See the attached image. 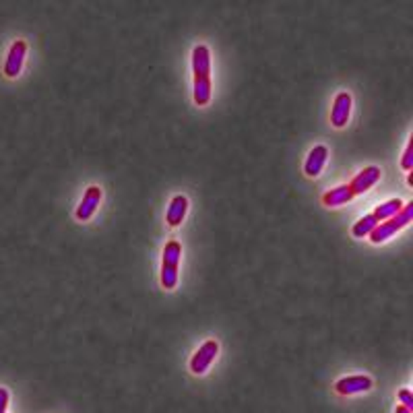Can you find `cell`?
Returning <instances> with one entry per match:
<instances>
[{"instance_id": "obj_1", "label": "cell", "mask_w": 413, "mask_h": 413, "mask_svg": "<svg viewBox=\"0 0 413 413\" xmlns=\"http://www.w3.org/2000/svg\"><path fill=\"white\" fill-rule=\"evenodd\" d=\"M192 100L197 105L211 102V52L205 44L192 48Z\"/></svg>"}, {"instance_id": "obj_2", "label": "cell", "mask_w": 413, "mask_h": 413, "mask_svg": "<svg viewBox=\"0 0 413 413\" xmlns=\"http://www.w3.org/2000/svg\"><path fill=\"white\" fill-rule=\"evenodd\" d=\"M180 261H182V244L178 240L166 242V248L162 252V273H159L164 289H173L178 285Z\"/></svg>"}, {"instance_id": "obj_3", "label": "cell", "mask_w": 413, "mask_h": 413, "mask_svg": "<svg viewBox=\"0 0 413 413\" xmlns=\"http://www.w3.org/2000/svg\"><path fill=\"white\" fill-rule=\"evenodd\" d=\"M413 217V203H407V205H403V209L395 215V217H391V219H386V221H380L379 225L370 232V242L372 244H382V242L391 240L397 232H401L403 228H407L409 225V221H412Z\"/></svg>"}, {"instance_id": "obj_4", "label": "cell", "mask_w": 413, "mask_h": 413, "mask_svg": "<svg viewBox=\"0 0 413 413\" xmlns=\"http://www.w3.org/2000/svg\"><path fill=\"white\" fill-rule=\"evenodd\" d=\"M217 353H219V343H217L215 339L205 341V343L195 351V355H192V360H190V372L197 374V376L205 374L206 370L211 368V364L215 362Z\"/></svg>"}, {"instance_id": "obj_5", "label": "cell", "mask_w": 413, "mask_h": 413, "mask_svg": "<svg viewBox=\"0 0 413 413\" xmlns=\"http://www.w3.org/2000/svg\"><path fill=\"white\" fill-rule=\"evenodd\" d=\"M25 56H27V44L23 39L13 41V46L8 48V54L4 58V67H2L4 77H8V79L19 77V72L23 70V65H25Z\"/></svg>"}, {"instance_id": "obj_6", "label": "cell", "mask_w": 413, "mask_h": 413, "mask_svg": "<svg viewBox=\"0 0 413 413\" xmlns=\"http://www.w3.org/2000/svg\"><path fill=\"white\" fill-rule=\"evenodd\" d=\"M374 386V380L366 374H353V376H343L335 382V393L341 397H351V395H360L366 393Z\"/></svg>"}, {"instance_id": "obj_7", "label": "cell", "mask_w": 413, "mask_h": 413, "mask_svg": "<svg viewBox=\"0 0 413 413\" xmlns=\"http://www.w3.org/2000/svg\"><path fill=\"white\" fill-rule=\"evenodd\" d=\"M102 188L100 186H89L85 190V195H83L79 206H77V211H74V217L79 221H89L96 215V211L100 209V205H102Z\"/></svg>"}, {"instance_id": "obj_8", "label": "cell", "mask_w": 413, "mask_h": 413, "mask_svg": "<svg viewBox=\"0 0 413 413\" xmlns=\"http://www.w3.org/2000/svg\"><path fill=\"white\" fill-rule=\"evenodd\" d=\"M351 105H353V98L351 93L347 91H341L335 102H333V107H331V124L335 129H345L347 122H349V116H351Z\"/></svg>"}, {"instance_id": "obj_9", "label": "cell", "mask_w": 413, "mask_h": 413, "mask_svg": "<svg viewBox=\"0 0 413 413\" xmlns=\"http://www.w3.org/2000/svg\"><path fill=\"white\" fill-rule=\"evenodd\" d=\"M380 172L379 166H368V168H364L360 173H355L353 176V180L347 184L349 188H351V192H353V197H358V195H364V192H368L376 182L380 180Z\"/></svg>"}, {"instance_id": "obj_10", "label": "cell", "mask_w": 413, "mask_h": 413, "mask_svg": "<svg viewBox=\"0 0 413 413\" xmlns=\"http://www.w3.org/2000/svg\"><path fill=\"white\" fill-rule=\"evenodd\" d=\"M329 162V147L327 145H316L314 149H310V153L306 155V162H304V173L308 178H316L320 176L324 166Z\"/></svg>"}, {"instance_id": "obj_11", "label": "cell", "mask_w": 413, "mask_h": 413, "mask_svg": "<svg viewBox=\"0 0 413 413\" xmlns=\"http://www.w3.org/2000/svg\"><path fill=\"white\" fill-rule=\"evenodd\" d=\"M186 211H188V199L184 195H176L170 205H168V211H166V221L170 228H178L182 225L184 217H186Z\"/></svg>"}, {"instance_id": "obj_12", "label": "cell", "mask_w": 413, "mask_h": 413, "mask_svg": "<svg viewBox=\"0 0 413 413\" xmlns=\"http://www.w3.org/2000/svg\"><path fill=\"white\" fill-rule=\"evenodd\" d=\"M355 197H353V192H351V188L347 186V184H341V186H337V188H333V190H327L324 195H322V203L327 206H341L347 205L349 201H353Z\"/></svg>"}, {"instance_id": "obj_13", "label": "cell", "mask_w": 413, "mask_h": 413, "mask_svg": "<svg viewBox=\"0 0 413 413\" xmlns=\"http://www.w3.org/2000/svg\"><path fill=\"white\" fill-rule=\"evenodd\" d=\"M401 209H403V201H401V199H388V201L380 203V205L372 211V215L376 217V221L380 223V221H386V219L395 217Z\"/></svg>"}, {"instance_id": "obj_14", "label": "cell", "mask_w": 413, "mask_h": 413, "mask_svg": "<svg viewBox=\"0 0 413 413\" xmlns=\"http://www.w3.org/2000/svg\"><path fill=\"white\" fill-rule=\"evenodd\" d=\"M376 225H379V221H376V217L370 213V215H364L362 219H358V221L353 223L351 234H353L355 238H364V236H370V232H372Z\"/></svg>"}, {"instance_id": "obj_15", "label": "cell", "mask_w": 413, "mask_h": 413, "mask_svg": "<svg viewBox=\"0 0 413 413\" xmlns=\"http://www.w3.org/2000/svg\"><path fill=\"white\" fill-rule=\"evenodd\" d=\"M413 143L412 138L407 140V147H405V151H403V157H401V166H403V170L405 172H412V166H413Z\"/></svg>"}, {"instance_id": "obj_16", "label": "cell", "mask_w": 413, "mask_h": 413, "mask_svg": "<svg viewBox=\"0 0 413 413\" xmlns=\"http://www.w3.org/2000/svg\"><path fill=\"white\" fill-rule=\"evenodd\" d=\"M397 397H399V401H401L399 405H403V407H407V409H412L413 412V393L409 388H401Z\"/></svg>"}, {"instance_id": "obj_17", "label": "cell", "mask_w": 413, "mask_h": 413, "mask_svg": "<svg viewBox=\"0 0 413 413\" xmlns=\"http://www.w3.org/2000/svg\"><path fill=\"white\" fill-rule=\"evenodd\" d=\"M6 407H8V391L0 386V413H6Z\"/></svg>"}, {"instance_id": "obj_18", "label": "cell", "mask_w": 413, "mask_h": 413, "mask_svg": "<svg viewBox=\"0 0 413 413\" xmlns=\"http://www.w3.org/2000/svg\"><path fill=\"white\" fill-rule=\"evenodd\" d=\"M395 413H412V409H407V407H403V405H397Z\"/></svg>"}]
</instances>
